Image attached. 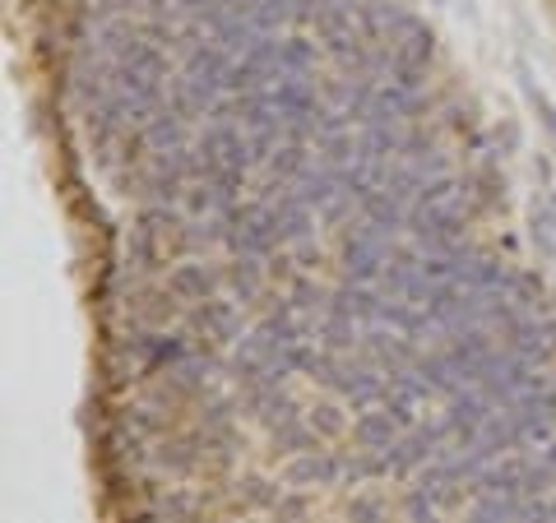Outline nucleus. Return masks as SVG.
Here are the masks:
<instances>
[{
  "label": "nucleus",
  "instance_id": "1",
  "mask_svg": "<svg viewBox=\"0 0 556 523\" xmlns=\"http://www.w3.org/2000/svg\"><path fill=\"white\" fill-rule=\"evenodd\" d=\"M390 255H394V246H390L386 232H376L371 222L353 228V232H348V241H343V273H348V283H362V288L376 283V278L386 273Z\"/></svg>",
  "mask_w": 556,
  "mask_h": 523
},
{
  "label": "nucleus",
  "instance_id": "2",
  "mask_svg": "<svg viewBox=\"0 0 556 523\" xmlns=\"http://www.w3.org/2000/svg\"><path fill=\"white\" fill-rule=\"evenodd\" d=\"M427 398H431V385H427L422 375H413V371L386 375V412L394 417L399 426H413L417 412L427 408Z\"/></svg>",
  "mask_w": 556,
  "mask_h": 523
},
{
  "label": "nucleus",
  "instance_id": "3",
  "mask_svg": "<svg viewBox=\"0 0 556 523\" xmlns=\"http://www.w3.org/2000/svg\"><path fill=\"white\" fill-rule=\"evenodd\" d=\"M269 208H274L278 241H288V246H302V241H311V232H316V208H306L292 186L278 190V200H269Z\"/></svg>",
  "mask_w": 556,
  "mask_h": 523
},
{
  "label": "nucleus",
  "instance_id": "4",
  "mask_svg": "<svg viewBox=\"0 0 556 523\" xmlns=\"http://www.w3.org/2000/svg\"><path fill=\"white\" fill-rule=\"evenodd\" d=\"M339 477H348V459H334L325 449H311L288 463V486H334Z\"/></svg>",
  "mask_w": 556,
  "mask_h": 523
},
{
  "label": "nucleus",
  "instance_id": "5",
  "mask_svg": "<svg viewBox=\"0 0 556 523\" xmlns=\"http://www.w3.org/2000/svg\"><path fill=\"white\" fill-rule=\"evenodd\" d=\"M195 324L204 329V339L214 343H241V310L237 302H223V296H208L204 306H195Z\"/></svg>",
  "mask_w": 556,
  "mask_h": 523
},
{
  "label": "nucleus",
  "instance_id": "6",
  "mask_svg": "<svg viewBox=\"0 0 556 523\" xmlns=\"http://www.w3.org/2000/svg\"><path fill=\"white\" fill-rule=\"evenodd\" d=\"M404 426L394 422V417L380 408V412H362L357 422H353V441L362 445V455H390V449L404 441V435H399Z\"/></svg>",
  "mask_w": 556,
  "mask_h": 523
},
{
  "label": "nucleus",
  "instance_id": "7",
  "mask_svg": "<svg viewBox=\"0 0 556 523\" xmlns=\"http://www.w3.org/2000/svg\"><path fill=\"white\" fill-rule=\"evenodd\" d=\"M167 292L177 296V302H195V306H204L208 296H218V273L208 269V265H177L167 273Z\"/></svg>",
  "mask_w": 556,
  "mask_h": 523
},
{
  "label": "nucleus",
  "instance_id": "8",
  "mask_svg": "<svg viewBox=\"0 0 556 523\" xmlns=\"http://www.w3.org/2000/svg\"><path fill=\"white\" fill-rule=\"evenodd\" d=\"M380 306H386V296H376L371 288H362V283H343L339 292H329L325 316H348V320L380 324Z\"/></svg>",
  "mask_w": 556,
  "mask_h": 523
},
{
  "label": "nucleus",
  "instance_id": "9",
  "mask_svg": "<svg viewBox=\"0 0 556 523\" xmlns=\"http://www.w3.org/2000/svg\"><path fill=\"white\" fill-rule=\"evenodd\" d=\"M139 139H144V149L153 158H159V153H172V149H186V120L172 107H163L144 130H139Z\"/></svg>",
  "mask_w": 556,
  "mask_h": 523
},
{
  "label": "nucleus",
  "instance_id": "10",
  "mask_svg": "<svg viewBox=\"0 0 556 523\" xmlns=\"http://www.w3.org/2000/svg\"><path fill=\"white\" fill-rule=\"evenodd\" d=\"M269 171L278 186H298L311 171V149L306 144H278V153L269 158Z\"/></svg>",
  "mask_w": 556,
  "mask_h": 523
},
{
  "label": "nucleus",
  "instance_id": "11",
  "mask_svg": "<svg viewBox=\"0 0 556 523\" xmlns=\"http://www.w3.org/2000/svg\"><path fill=\"white\" fill-rule=\"evenodd\" d=\"M316 339L325 343V353H348L353 343H362V329H357V320H348V316H320Z\"/></svg>",
  "mask_w": 556,
  "mask_h": 523
},
{
  "label": "nucleus",
  "instance_id": "12",
  "mask_svg": "<svg viewBox=\"0 0 556 523\" xmlns=\"http://www.w3.org/2000/svg\"><path fill=\"white\" fill-rule=\"evenodd\" d=\"M278 65H283V75H316V47L306 38L278 42Z\"/></svg>",
  "mask_w": 556,
  "mask_h": 523
},
{
  "label": "nucleus",
  "instance_id": "13",
  "mask_svg": "<svg viewBox=\"0 0 556 523\" xmlns=\"http://www.w3.org/2000/svg\"><path fill=\"white\" fill-rule=\"evenodd\" d=\"M232 283V292H237V302H255L260 296V259H247V255H237L232 259V269L223 273Z\"/></svg>",
  "mask_w": 556,
  "mask_h": 523
},
{
  "label": "nucleus",
  "instance_id": "14",
  "mask_svg": "<svg viewBox=\"0 0 556 523\" xmlns=\"http://www.w3.org/2000/svg\"><path fill=\"white\" fill-rule=\"evenodd\" d=\"M159 228H153V222L149 218H139V228L130 232V259H135V265L139 269H153V265H159Z\"/></svg>",
  "mask_w": 556,
  "mask_h": 523
},
{
  "label": "nucleus",
  "instance_id": "15",
  "mask_svg": "<svg viewBox=\"0 0 556 523\" xmlns=\"http://www.w3.org/2000/svg\"><path fill=\"white\" fill-rule=\"evenodd\" d=\"M292 10H298V0H251V14H247V20H255L260 33H274L278 24L292 20Z\"/></svg>",
  "mask_w": 556,
  "mask_h": 523
},
{
  "label": "nucleus",
  "instance_id": "16",
  "mask_svg": "<svg viewBox=\"0 0 556 523\" xmlns=\"http://www.w3.org/2000/svg\"><path fill=\"white\" fill-rule=\"evenodd\" d=\"M274 445L283 449V455H311L316 449V431H311V422H288V426H278L274 431Z\"/></svg>",
  "mask_w": 556,
  "mask_h": 523
},
{
  "label": "nucleus",
  "instance_id": "17",
  "mask_svg": "<svg viewBox=\"0 0 556 523\" xmlns=\"http://www.w3.org/2000/svg\"><path fill=\"white\" fill-rule=\"evenodd\" d=\"M519 89H525V98L538 107V116H543V126H547V130H552V139H556V107H552V98H547L543 89H533V75H529L525 65H519Z\"/></svg>",
  "mask_w": 556,
  "mask_h": 523
},
{
  "label": "nucleus",
  "instance_id": "18",
  "mask_svg": "<svg viewBox=\"0 0 556 523\" xmlns=\"http://www.w3.org/2000/svg\"><path fill=\"white\" fill-rule=\"evenodd\" d=\"M404 510H408V523H441L437 500H431V496H422V492H408Z\"/></svg>",
  "mask_w": 556,
  "mask_h": 523
},
{
  "label": "nucleus",
  "instance_id": "19",
  "mask_svg": "<svg viewBox=\"0 0 556 523\" xmlns=\"http://www.w3.org/2000/svg\"><path fill=\"white\" fill-rule=\"evenodd\" d=\"M311 431L316 435H343V417L334 404H320V408H311Z\"/></svg>",
  "mask_w": 556,
  "mask_h": 523
},
{
  "label": "nucleus",
  "instance_id": "20",
  "mask_svg": "<svg viewBox=\"0 0 556 523\" xmlns=\"http://www.w3.org/2000/svg\"><path fill=\"white\" fill-rule=\"evenodd\" d=\"M163 463L177 468V473H186V468L195 463V455H190V445H163Z\"/></svg>",
  "mask_w": 556,
  "mask_h": 523
},
{
  "label": "nucleus",
  "instance_id": "21",
  "mask_svg": "<svg viewBox=\"0 0 556 523\" xmlns=\"http://www.w3.org/2000/svg\"><path fill=\"white\" fill-rule=\"evenodd\" d=\"M353 523H380V505L371 496H357L353 500Z\"/></svg>",
  "mask_w": 556,
  "mask_h": 523
}]
</instances>
